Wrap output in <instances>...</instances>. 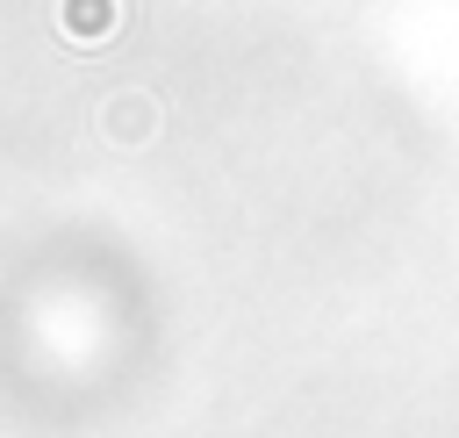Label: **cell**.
<instances>
[{"instance_id": "cell-1", "label": "cell", "mask_w": 459, "mask_h": 438, "mask_svg": "<svg viewBox=\"0 0 459 438\" xmlns=\"http://www.w3.org/2000/svg\"><path fill=\"white\" fill-rule=\"evenodd\" d=\"M57 29L72 43H108L122 29V0H57Z\"/></svg>"}, {"instance_id": "cell-2", "label": "cell", "mask_w": 459, "mask_h": 438, "mask_svg": "<svg viewBox=\"0 0 459 438\" xmlns=\"http://www.w3.org/2000/svg\"><path fill=\"white\" fill-rule=\"evenodd\" d=\"M100 129H108L115 144H143V136L158 129V101H151V93H115V101L100 108Z\"/></svg>"}]
</instances>
